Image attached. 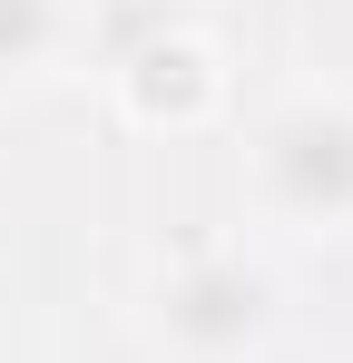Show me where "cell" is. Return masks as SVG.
I'll return each mask as SVG.
<instances>
[{
    "mask_svg": "<svg viewBox=\"0 0 353 363\" xmlns=\"http://www.w3.org/2000/svg\"><path fill=\"white\" fill-rule=\"evenodd\" d=\"M245 196L285 236H353V89H285L245 138Z\"/></svg>",
    "mask_w": 353,
    "mask_h": 363,
    "instance_id": "2",
    "label": "cell"
},
{
    "mask_svg": "<svg viewBox=\"0 0 353 363\" xmlns=\"http://www.w3.org/2000/svg\"><path fill=\"white\" fill-rule=\"evenodd\" d=\"M167 30H186V0H79V50L99 60V79L118 60H138L147 40H167Z\"/></svg>",
    "mask_w": 353,
    "mask_h": 363,
    "instance_id": "5",
    "label": "cell"
},
{
    "mask_svg": "<svg viewBox=\"0 0 353 363\" xmlns=\"http://www.w3.org/2000/svg\"><path fill=\"white\" fill-rule=\"evenodd\" d=\"M118 108L138 128H167V138H186V128H206L216 108H226V50L186 20V30H167V40H147L138 60L108 69Z\"/></svg>",
    "mask_w": 353,
    "mask_h": 363,
    "instance_id": "3",
    "label": "cell"
},
{
    "mask_svg": "<svg viewBox=\"0 0 353 363\" xmlns=\"http://www.w3.org/2000/svg\"><path fill=\"white\" fill-rule=\"evenodd\" d=\"M138 334L157 363H265L285 334V275L245 245H186L138 285Z\"/></svg>",
    "mask_w": 353,
    "mask_h": 363,
    "instance_id": "1",
    "label": "cell"
},
{
    "mask_svg": "<svg viewBox=\"0 0 353 363\" xmlns=\"http://www.w3.org/2000/svg\"><path fill=\"white\" fill-rule=\"evenodd\" d=\"M79 60V0H0V79H50Z\"/></svg>",
    "mask_w": 353,
    "mask_h": 363,
    "instance_id": "4",
    "label": "cell"
}]
</instances>
